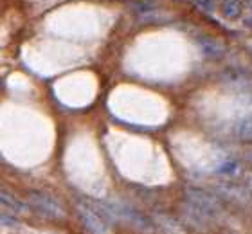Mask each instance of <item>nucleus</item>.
Wrapping results in <instances>:
<instances>
[{"instance_id": "nucleus-1", "label": "nucleus", "mask_w": 252, "mask_h": 234, "mask_svg": "<svg viewBox=\"0 0 252 234\" xmlns=\"http://www.w3.org/2000/svg\"><path fill=\"white\" fill-rule=\"evenodd\" d=\"M76 213H78L81 224L90 234H110V213L106 211L105 203L94 202L89 198H79L76 202Z\"/></svg>"}, {"instance_id": "nucleus-2", "label": "nucleus", "mask_w": 252, "mask_h": 234, "mask_svg": "<svg viewBox=\"0 0 252 234\" xmlns=\"http://www.w3.org/2000/svg\"><path fill=\"white\" fill-rule=\"evenodd\" d=\"M186 202H189L191 205L198 207L200 211L211 214L213 218L220 216L223 213V205L218 200L216 195H211V193L204 191V189H198V187H188L184 191Z\"/></svg>"}, {"instance_id": "nucleus-3", "label": "nucleus", "mask_w": 252, "mask_h": 234, "mask_svg": "<svg viewBox=\"0 0 252 234\" xmlns=\"http://www.w3.org/2000/svg\"><path fill=\"white\" fill-rule=\"evenodd\" d=\"M27 203L31 205V209L38 211L42 216H47V218H53V220L65 218V211L60 205V202L56 198L51 197V195H47V193L31 191L27 195Z\"/></svg>"}, {"instance_id": "nucleus-4", "label": "nucleus", "mask_w": 252, "mask_h": 234, "mask_svg": "<svg viewBox=\"0 0 252 234\" xmlns=\"http://www.w3.org/2000/svg\"><path fill=\"white\" fill-rule=\"evenodd\" d=\"M216 195H220L221 198H225L227 202L238 203V205H247V203L252 202L251 189L240 186V184H231V182L216 184Z\"/></svg>"}, {"instance_id": "nucleus-5", "label": "nucleus", "mask_w": 252, "mask_h": 234, "mask_svg": "<svg viewBox=\"0 0 252 234\" xmlns=\"http://www.w3.org/2000/svg\"><path fill=\"white\" fill-rule=\"evenodd\" d=\"M198 45L205 56H209V58H221L223 52H225V47L221 45L218 40L209 38V36H198Z\"/></svg>"}, {"instance_id": "nucleus-6", "label": "nucleus", "mask_w": 252, "mask_h": 234, "mask_svg": "<svg viewBox=\"0 0 252 234\" xmlns=\"http://www.w3.org/2000/svg\"><path fill=\"white\" fill-rule=\"evenodd\" d=\"M243 13V2L242 0H223L221 2V15L227 20H238Z\"/></svg>"}, {"instance_id": "nucleus-7", "label": "nucleus", "mask_w": 252, "mask_h": 234, "mask_svg": "<svg viewBox=\"0 0 252 234\" xmlns=\"http://www.w3.org/2000/svg\"><path fill=\"white\" fill-rule=\"evenodd\" d=\"M0 200H2L4 205H7L9 209H13V211H16V213H20V214L29 213V207H31V205H26L24 202H20V200L15 198L13 195H9L7 191L0 193Z\"/></svg>"}, {"instance_id": "nucleus-8", "label": "nucleus", "mask_w": 252, "mask_h": 234, "mask_svg": "<svg viewBox=\"0 0 252 234\" xmlns=\"http://www.w3.org/2000/svg\"><path fill=\"white\" fill-rule=\"evenodd\" d=\"M232 135L242 140H252V119H242L234 125Z\"/></svg>"}, {"instance_id": "nucleus-9", "label": "nucleus", "mask_w": 252, "mask_h": 234, "mask_svg": "<svg viewBox=\"0 0 252 234\" xmlns=\"http://www.w3.org/2000/svg\"><path fill=\"white\" fill-rule=\"evenodd\" d=\"M193 2L196 4V7H200V9L207 11V13H213V11L216 9L215 0H193Z\"/></svg>"}, {"instance_id": "nucleus-10", "label": "nucleus", "mask_w": 252, "mask_h": 234, "mask_svg": "<svg viewBox=\"0 0 252 234\" xmlns=\"http://www.w3.org/2000/svg\"><path fill=\"white\" fill-rule=\"evenodd\" d=\"M234 169H236V162H225V164L220 167V171L225 173V175H232Z\"/></svg>"}, {"instance_id": "nucleus-11", "label": "nucleus", "mask_w": 252, "mask_h": 234, "mask_svg": "<svg viewBox=\"0 0 252 234\" xmlns=\"http://www.w3.org/2000/svg\"><path fill=\"white\" fill-rule=\"evenodd\" d=\"M2 224L4 225H16V220L7 216V214H2Z\"/></svg>"}, {"instance_id": "nucleus-12", "label": "nucleus", "mask_w": 252, "mask_h": 234, "mask_svg": "<svg viewBox=\"0 0 252 234\" xmlns=\"http://www.w3.org/2000/svg\"><path fill=\"white\" fill-rule=\"evenodd\" d=\"M245 161H247L249 164H252V148L245 151Z\"/></svg>"}, {"instance_id": "nucleus-13", "label": "nucleus", "mask_w": 252, "mask_h": 234, "mask_svg": "<svg viewBox=\"0 0 252 234\" xmlns=\"http://www.w3.org/2000/svg\"><path fill=\"white\" fill-rule=\"evenodd\" d=\"M247 7H249V9L252 11V0H247Z\"/></svg>"}, {"instance_id": "nucleus-14", "label": "nucleus", "mask_w": 252, "mask_h": 234, "mask_svg": "<svg viewBox=\"0 0 252 234\" xmlns=\"http://www.w3.org/2000/svg\"><path fill=\"white\" fill-rule=\"evenodd\" d=\"M247 26H251V27H252V16L247 20Z\"/></svg>"}]
</instances>
